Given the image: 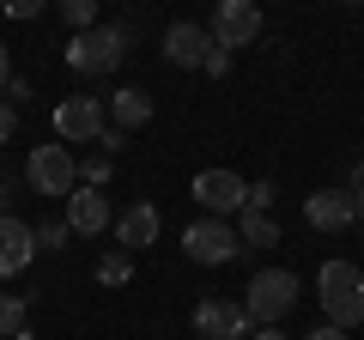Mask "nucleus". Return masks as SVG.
Here are the masks:
<instances>
[{
    "label": "nucleus",
    "mask_w": 364,
    "mask_h": 340,
    "mask_svg": "<svg viewBox=\"0 0 364 340\" xmlns=\"http://www.w3.org/2000/svg\"><path fill=\"white\" fill-rule=\"evenodd\" d=\"M316 298H322V322L328 328H358L364 322V274L352 262H322Z\"/></svg>",
    "instance_id": "1"
},
{
    "label": "nucleus",
    "mask_w": 364,
    "mask_h": 340,
    "mask_svg": "<svg viewBox=\"0 0 364 340\" xmlns=\"http://www.w3.org/2000/svg\"><path fill=\"white\" fill-rule=\"evenodd\" d=\"M298 298H304L298 274H286V267H261V274L249 280V292H243V310H249L255 328H279L291 310H298Z\"/></svg>",
    "instance_id": "2"
},
{
    "label": "nucleus",
    "mask_w": 364,
    "mask_h": 340,
    "mask_svg": "<svg viewBox=\"0 0 364 340\" xmlns=\"http://www.w3.org/2000/svg\"><path fill=\"white\" fill-rule=\"evenodd\" d=\"M122 55H128V25H97V31H79L67 43V67L73 73H116Z\"/></svg>",
    "instance_id": "3"
},
{
    "label": "nucleus",
    "mask_w": 364,
    "mask_h": 340,
    "mask_svg": "<svg viewBox=\"0 0 364 340\" xmlns=\"http://www.w3.org/2000/svg\"><path fill=\"white\" fill-rule=\"evenodd\" d=\"M104 128H109L104 97H61L55 104V140L61 146H97Z\"/></svg>",
    "instance_id": "4"
},
{
    "label": "nucleus",
    "mask_w": 364,
    "mask_h": 340,
    "mask_svg": "<svg viewBox=\"0 0 364 340\" xmlns=\"http://www.w3.org/2000/svg\"><path fill=\"white\" fill-rule=\"evenodd\" d=\"M182 255L200 262V267H219V262H231V255H243V243H237L231 219H200V225L182 231Z\"/></svg>",
    "instance_id": "5"
},
{
    "label": "nucleus",
    "mask_w": 364,
    "mask_h": 340,
    "mask_svg": "<svg viewBox=\"0 0 364 340\" xmlns=\"http://www.w3.org/2000/svg\"><path fill=\"white\" fill-rule=\"evenodd\" d=\"M25 176H31L37 195H73V188H79V164H73V152H67L61 140H55V146H37L31 164H25Z\"/></svg>",
    "instance_id": "6"
},
{
    "label": "nucleus",
    "mask_w": 364,
    "mask_h": 340,
    "mask_svg": "<svg viewBox=\"0 0 364 340\" xmlns=\"http://www.w3.org/2000/svg\"><path fill=\"white\" fill-rule=\"evenodd\" d=\"M249 310L243 298H200L195 304V340H249Z\"/></svg>",
    "instance_id": "7"
},
{
    "label": "nucleus",
    "mask_w": 364,
    "mask_h": 340,
    "mask_svg": "<svg viewBox=\"0 0 364 340\" xmlns=\"http://www.w3.org/2000/svg\"><path fill=\"white\" fill-rule=\"evenodd\" d=\"M195 201L213 213V219H231V213L249 207V183L237 170H200L195 176Z\"/></svg>",
    "instance_id": "8"
},
{
    "label": "nucleus",
    "mask_w": 364,
    "mask_h": 340,
    "mask_svg": "<svg viewBox=\"0 0 364 340\" xmlns=\"http://www.w3.org/2000/svg\"><path fill=\"white\" fill-rule=\"evenodd\" d=\"M261 37V6L255 0H219L213 6V43L219 49H243Z\"/></svg>",
    "instance_id": "9"
},
{
    "label": "nucleus",
    "mask_w": 364,
    "mask_h": 340,
    "mask_svg": "<svg viewBox=\"0 0 364 340\" xmlns=\"http://www.w3.org/2000/svg\"><path fill=\"white\" fill-rule=\"evenodd\" d=\"M31 255H37V231L6 213V219H0V280H18L31 267Z\"/></svg>",
    "instance_id": "10"
},
{
    "label": "nucleus",
    "mask_w": 364,
    "mask_h": 340,
    "mask_svg": "<svg viewBox=\"0 0 364 340\" xmlns=\"http://www.w3.org/2000/svg\"><path fill=\"white\" fill-rule=\"evenodd\" d=\"M304 219L316 231H346L352 225V195L346 188H316V195H304Z\"/></svg>",
    "instance_id": "11"
},
{
    "label": "nucleus",
    "mask_w": 364,
    "mask_h": 340,
    "mask_svg": "<svg viewBox=\"0 0 364 340\" xmlns=\"http://www.w3.org/2000/svg\"><path fill=\"white\" fill-rule=\"evenodd\" d=\"M104 116H109V128H146L152 122V92H140V85H122V92H109L104 97Z\"/></svg>",
    "instance_id": "12"
},
{
    "label": "nucleus",
    "mask_w": 364,
    "mask_h": 340,
    "mask_svg": "<svg viewBox=\"0 0 364 340\" xmlns=\"http://www.w3.org/2000/svg\"><path fill=\"white\" fill-rule=\"evenodd\" d=\"M207 49H213V37L200 25H188V18L164 31V61H176V67H200V61H207Z\"/></svg>",
    "instance_id": "13"
},
{
    "label": "nucleus",
    "mask_w": 364,
    "mask_h": 340,
    "mask_svg": "<svg viewBox=\"0 0 364 340\" xmlns=\"http://www.w3.org/2000/svg\"><path fill=\"white\" fill-rule=\"evenodd\" d=\"M104 225H109V201L97 195V188H73V195H67V231L91 237V231H104Z\"/></svg>",
    "instance_id": "14"
},
{
    "label": "nucleus",
    "mask_w": 364,
    "mask_h": 340,
    "mask_svg": "<svg viewBox=\"0 0 364 340\" xmlns=\"http://www.w3.org/2000/svg\"><path fill=\"white\" fill-rule=\"evenodd\" d=\"M116 243L128 249V255H134V249H146V243H158V207H152V201H140V207H128L116 219Z\"/></svg>",
    "instance_id": "15"
},
{
    "label": "nucleus",
    "mask_w": 364,
    "mask_h": 340,
    "mask_svg": "<svg viewBox=\"0 0 364 340\" xmlns=\"http://www.w3.org/2000/svg\"><path fill=\"white\" fill-rule=\"evenodd\" d=\"M237 243H243V249H267V243H279V225H273V213H237Z\"/></svg>",
    "instance_id": "16"
},
{
    "label": "nucleus",
    "mask_w": 364,
    "mask_h": 340,
    "mask_svg": "<svg viewBox=\"0 0 364 340\" xmlns=\"http://www.w3.org/2000/svg\"><path fill=\"white\" fill-rule=\"evenodd\" d=\"M97 280H104V286H128L134 280V255L128 249H109L104 262H97Z\"/></svg>",
    "instance_id": "17"
},
{
    "label": "nucleus",
    "mask_w": 364,
    "mask_h": 340,
    "mask_svg": "<svg viewBox=\"0 0 364 340\" xmlns=\"http://www.w3.org/2000/svg\"><path fill=\"white\" fill-rule=\"evenodd\" d=\"M18 328H25V298H13V292H0V340H13Z\"/></svg>",
    "instance_id": "18"
},
{
    "label": "nucleus",
    "mask_w": 364,
    "mask_h": 340,
    "mask_svg": "<svg viewBox=\"0 0 364 340\" xmlns=\"http://www.w3.org/2000/svg\"><path fill=\"white\" fill-rule=\"evenodd\" d=\"M61 18H67V25H79V31H97V0H67Z\"/></svg>",
    "instance_id": "19"
},
{
    "label": "nucleus",
    "mask_w": 364,
    "mask_h": 340,
    "mask_svg": "<svg viewBox=\"0 0 364 340\" xmlns=\"http://www.w3.org/2000/svg\"><path fill=\"white\" fill-rule=\"evenodd\" d=\"M31 231H37V249H67V219H49V225H31Z\"/></svg>",
    "instance_id": "20"
},
{
    "label": "nucleus",
    "mask_w": 364,
    "mask_h": 340,
    "mask_svg": "<svg viewBox=\"0 0 364 340\" xmlns=\"http://www.w3.org/2000/svg\"><path fill=\"white\" fill-rule=\"evenodd\" d=\"M273 201H279V188H273V183H249V207L243 213H267Z\"/></svg>",
    "instance_id": "21"
},
{
    "label": "nucleus",
    "mask_w": 364,
    "mask_h": 340,
    "mask_svg": "<svg viewBox=\"0 0 364 340\" xmlns=\"http://www.w3.org/2000/svg\"><path fill=\"white\" fill-rule=\"evenodd\" d=\"M200 73L225 79V73H231V49H219V43H213V49H207V61H200Z\"/></svg>",
    "instance_id": "22"
},
{
    "label": "nucleus",
    "mask_w": 364,
    "mask_h": 340,
    "mask_svg": "<svg viewBox=\"0 0 364 340\" xmlns=\"http://www.w3.org/2000/svg\"><path fill=\"white\" fill-rule=\"evenodd\" d=\"M79 176H85V188H97V183H109V158H91V164L79 170Z\"/></svg>",
    "instance_id": "23"
},
{
    "label": "nucleus",
    "mask_w": 364,
    "mask_h": 340,
    "mask_svg": "<svg viewBox=\"0 0 364 340\" xmlns=\"http://www.w3.org/2000/svg\"><path fill=\"white\" fill-rule=\"evenodd\" d=\"M13 134H18V110H13V104H0V146L13 140Z\"/></svg>",
    "instance_id": "24"
},
{
    "label": "nucleus",
    "mask_w": 364,
    "mask_h": 340,
    "mask_svg": "<svg viewBox=\"0 0 364 340\" xmlns=\"http://www.w3.org/2000/svg\"><path fill=\"white\" fill-rule=\"evenodd\" d=\"M97 146H104V158H116L122 146H128V134H122V128H104V140H97Z\"/></svg>",
    "instance_id": "25"
},
{
    "label": "nucleus",
    "mask_w": 364,
    "mask_h": 340,
    "mask_svg": "<svg viewBox=\"0 0 364 340\" xmlns=\"http://www.w3.org/2000/svg\"><path fill=\"white\" fill-rule=\"evenodd\" d=\"M6 13H13V18H43V0H13Z\"/></svg>",
    "instance_id": "26"
},
{
    "label": "nucleus",
    "mask_w": 364,
    "mask_h": 340,
    "mask_svg": "<svg viewBox=\"0 0 364 340\" xmlns=\"http://www.w3.org/2000/svg\"><path fill=\"white\" fill-rule=\"evenodd\" d=\"M13 85V55H6V43H0V92Z\"/></svg>",
    "instance_id": "27"
},
{
    "label": "nucleus",
    "mask_w": 364,
    "mask_h": 340,
    "mask_svg": "<svg viewBox=\"0 0 364 340\" xmlns=\"http://www.w3.org/2000/svg\"><path fill=\"white\" fill-rule=\"evenodd\" d=\"M304 340H346V328H328V322H322V328H310Z\"/></svg>",
    "instance_id": "28"
},
{
    "label": "nucleus",
    "mask_w": 364,
    "mask_h": 340,
    "mask_svg": "<svg viewBox=\"0 0 364 340\" xmlns=\"http://www.w3.org/2000/svg\"><path fill=\"white\" fill-rule=\"evenodd\" d=\"M249 340H291V334H286V328H255Z\"/></svg>",
    "instance_id": "29"
},
{
    "label": "nucleus",
    "mask_w": 364,
    "mask_h": 340,
    "mask_svg": "<svg viewBox=\"0 0 364 340\" xmlns=\"http://www.w3.org/2000/svg\"><path fill=\"white\" fill-rule=\"evenodd\" d=\"M352 225H358V231H364V188H358V195H352Z\"/></svg>",
    "instance_id": "30"
}]
</instances>
